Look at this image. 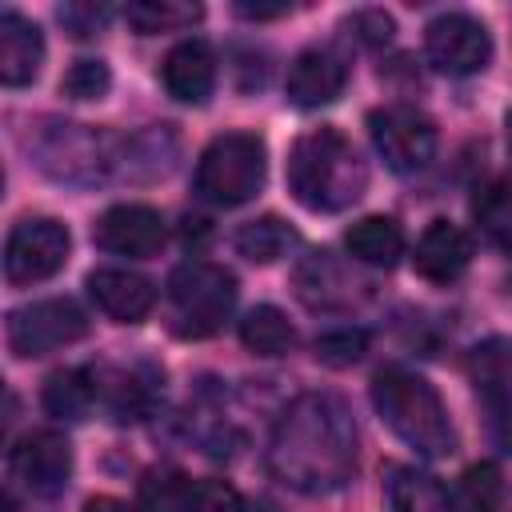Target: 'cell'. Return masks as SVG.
<instances>
[{
  "instance_id": "1",
  "label": "cell",
  "mask_w": 512,
  "mask_h": 512,
  "mask_svg": "<svg viewBox=\"0 0 512 512\" xmlns=\"http://www.w3.org/2000/svg\"><path fill=\"white\" fill-rule=\"evenodd\" d=\"M268 468L296 492H332L356 472V424L328 392L300 396L276 424Z\"/></svg>"
},
{
  "instance_id": "2",
  "label": "cell",
  "mask_w": 512,
  "mask_h": 512,
  "mask_svg": "<svg viewBox=\"0 0 512 512\" xmlns=\"http://www.w3.org/2000/svg\"><path fill=\"white\" fill-rule=\"evenodd\" d=\"M368 188V164L340 128H312L288 152V192L308 212H340Z\"/></svg>"
},
{
  "instance_id": "3",
  "label": "cell",
  "mask_w": 512,
  "mask_h": 512,
  "mask_svg": "<svg viewBox=\"0 0 512 512\" xmlns=\"http://www.w3.org/2000/svg\"><path fill=\"white\" fill-rule=\"evenodd\" d=\"M372 404L380 420L420 456L440 460L456 452V428L448 420V408L424 376L408 368H380L372 380Z\"/></svg>"
},
{
  "instance_id": "4",
  "label": "cell",
  "mask_w": 512,
  "mask_h": 512,
  "mask_svg": "<svg viewBox=\"0 0 512 512\" xmlns=\"http://www.w3.org/2000/svg\"><path fill=\"white\" fill-rule=\"evenodd\" d=\"M264 176H268L264 140L252 132H224L200 152L192 184H196L200 200L236 208L264 188Z\"/></svg>"
},
{
  "instance_id": "5",
  "label": "cell",
  "mask_w": 512,
  "mask_h": 512,
  "mask_svg": "<svg viewBox=\"0 0 512 512\" xmlns=\"http://www.w3.org/2000/svg\"><path fill=\"white\" fill-rule=\"evenodd\" d=\"M168 300L176 308L180 336H212L236 304V276L208 260H188L168 276Z\"/></svg>"
},
{
  "instance_id": "6",
  "label": "cell",
  "mask_w": 512,
  "mask_h": 512,
  "mask_svg": "<svg viewBox=\"0 0 512 512\" xmlns=\"http://www.w3.org/2000/svg\"><path fill=\"white\" fill-rule=\"evenodd\" d=\"M32 160L68 184H92L112 168V140L88 124H48L28 136Z\"/></svg>"
},
{
  "instance_id": "7",
  "label": "cell",
  "mask_w": 512,
  "mask_h": 512,
  "mask_svg": "<svg viewBox=\"0 0 512 512\" xmlns=\"http://www.w3.org/2000/svg\"><path fill=\"white\" fill-rule=\"evenodd\" d=\"M368 132L380 160L400 176L428 168L436 156V124L408 104H384L368 112Z\"/></svg>"
},
{
  "instance_id": "8",
  "label": "cell",
  "mask_w": 512,
  "mask_h": 512,
  "mask_svg": "<svg viewBox=\"0 0 512 512\" xmlns=\"http://www.w3.org/2000/svg\"><path fill=\"white\" fill-rule=\"evenodd\" d=\"M68 252H72V236L60 220H52V216L20 220L4 244V276L16 288L40 284L68 264Z\"/></svg>"
},
{
  "instance_id": "9",
  "label": "cell",
  "mask_w": 512,
  "mask_h": 512,
  "mask_svg": "<svg viewBox=\"0 0 512 512\" xmlns=\"http://www.w3.org/2000/svg\"><path fill=\"white\" fill-rule=\"evenodd\" d=\"M80 336H88V316L68 296L36 300V304H24L8 316V348L24 360L48 356L64 344H76Z\"/></svg>"
},
{
  "instance_id": "10",
  "label": "cell",
  "mask_w": 512,
  "mask_h": 512,
  "mask_svg": "<svg viewBox=\"0 0 512 512\" xmlns=\"http://www.w3.org/2000/svg\"><path fill=\"white\" fill-rule=\"evenodd\" d=\"M424 56L444 76H476L492 60V36L476 16L444 12L424 28Z\"/></svg>"
},
{
  "instance_id": "11",
  "label": "cell",
  "mask_w": 512,
  "mask_h": 512,
  "mask_svg": "<svg viewBox=\"0 0 512 512\" xmlns=\"http://www.w3.org/2000/svg\"><path fill=\"white\" fill-rule=\"evenodd\" d=\"M68 476H72V444L60 432H52V428L24 432L8 448V480L20 484L32 496L64 492Z\"/></svg>"
},
{
  "instance_id": "12",
  "label": "cell",
  "mask_w": 512,
  "mask_h": 512,
  "mask_svg": "<svg viewBox=\"0 0 512 512\" xmlns=\"http://www.w3.org/2000/svg\"><path fill=\"white\" fill-rule=\"evenodd\" d=\"M92 240L112 256H156L168 240V228L164 216L148 204H112L92 224Z\"/></svg>"
},
{
  "instance_id": "13",
  "label": "cell",
  "mask_w": 512,
  "mask_h": 512,
  "mask_svg": "<svg viewBox=\"0 0 512 512\" xmlns=\"http://www.w3.org/2000/svg\"><path fill=\"white\" fill-rule=\"evenodd\" d=\"M348 84V64L344 56H336L332 48H304L292 64H288V104L296 108H320L332 104Z\"/></svg>"
},
{
  "instance_id": "14",
  "label": "cell",
  "mask_w": 512,
  "mask_h": 512,
  "mask_svg": "<svg viewBox=\"0 0 512 512\" xmlns=\"http://www.w3.org/2000/svg\"><path fill=\"white\" fill-rule=\"evenodd\" d=\"M88 296L116 324H140L156 304L152 280H144L140 272H128V268H96V272H88Z\"/></svg>"
},
{
  "instance_id": "15",
  "label": "cell",
  "mask_w": 512,
  "mask_h": 512,
  "mask_svg": "<svg viewBox=\"0 0 512 512\" xmlns=\"http://www.w3.org/2000/svg\"><path fill=\"white\" fill-rule=\"evenodd\" d=\"M412 264L424 280L432 284H448L456 280L468 264H472V240L460 224L452 220H432L420 240H416V252H412Z\"/></svg>"
},
{
  "instance_id": "16",
  "label": "cell",
  "mask_w": 512,
  "mask_h": 512,
  "mask_svg": "<svg viewBox=\"0 0 512 512\" xmlns=\"http://www.w3.org/2000/svg\"><path fill=\"white\" fill-rule=\"evenodd\" d=\"M160 80L168 88L172 100L180 104H204L216 88V56L204 40H184L176 44L164 64H160Z\"/></svg>"
},
{
  "instance_id": "17",
  "label": "cell",
  "mask_w": 512,
  "mask_h": 512,
  "mask_svg": "<svg viewBox=\"0 0 512 512\" xmlns=\"http://www.w3.org/2000/svg\"><path fill=\"white\" fill-rule=\"evenodd\" d=\"M44 64V36L20 12H0V80L4 88H24L40 76Z\"/></svg>"
},
{
  "instance_id": "18",
  "label": "cell",
  "mask_w": 512,
  "mask_h": 512,
  "mask_svg": "<svg viewBox=\"0 0 512 512\" xmlns=\"http://www.w3.org/2000/svg\"><path fill=\"white\" fill-rule=\"evenodd\" d=\"M348 252L368 268H392L404 256V232L392 216H364L344 232Z\"/></svg>"
},
{
  "instance_id": "19",
  "label": "cell",
  "mask_w": 512,
  "mask_h": 512,
  "mask_svg": "<svg viewBox=\"0 0 512 512\" xmlns=\"http://www.w3.org/2000/svg\"><path fill=\"white\" fill-rule=\"evenodd\" d=\"M96 396H100V384H96L92 372H84V368H60V372H52L44 380L40 404L56 420H84L92 412Z\"/></svg>"
},
{
  "instance_id": "20",
  "label": "cell",
  "mask_w": 512,
  "mask_h": 512,
  "mask_svg": "<svg viewBox=\"0 0 512 512\" xmlns=\"http://www.w3.org/2000/svg\"><path fill=\"white\" fill-rule=\"evenodd\" d=\"M240 340L256 356H284L296 344V328H292V320L276 304H256L240 320Z\"/></svg>"
},
{
  "instance_id": "21",
  "label": "cell",
  "mask_w": 512,
  "mask_h": 512,
  "mask_svg": "<svg viewBox=\"0 0 512 512\" xmlns=\"http://www.w3.org/2000/svg\"><path fill=\"white\" fill-rule=\"evenodd\" d=\"M504 480L496 464H472L448 492V512H500Z\"/></svg>"
},
{
  "instance_id": "22",
  "label": "cell",
  "mask_w": 512,
  "mask_h": 512,
  "mask_svg": "<svg viewBox=\"0 0 512 512\" xmlns=\"http://www.w3.org/2000/svg\"><path fill=\"white\" fill-rule=\"evenodd\" d=\"M296 244V228L284 224L280 216H260V220H248L240 232H236V252L252 264H276L280 256H288V248Z\"/></svg>"
},
{
  "instance_id": "23",
  "label": "cell",
  "mask_w": 512,
  "mask_h": 512,
  "mask_svg": "<svg viewBox=\"0 0 512 512\" xmlns=\"http://www.w3.org/2000/svg\"><path fill=\"white\" fill-rule=\"evenodd\" d=\"M140 512H200V480L156 472L140 484Z\"/></svg>"
},
{
  "instance_id": "24",
  "label": "cell",
  "mask_w": 512,
  "mask_h": 512,
  "mask_svg": "<svg viewBox=\"0 0 512 512\" xmlns=\"http://www.w3.org/2000/svg\"><path fill=\"white\" fill-rule=\"evenodd\" d=\"M388 504L392 512H448V492L416 468H396L388 480Z\"/></svg>"
},
{
  "instance_id": "25",
  "label": "cell",
  "mask_w": 512,
  "mask_h": 512,
  "mask_svg": "<svg viewBox=\"0 0 512 512\" xmlns=\"http://www.w3.org/2000/svg\"><path fill=\"white\" fill-rule=\"evenodd\" d=\"M204 16L200 4H176V0H136L124 8V20L140 32V36H156V32H176L188 28Z\"/></svg>"
},
{
  "instance_id": "26",
  "label": "cell",
  "mask_w": 512,
  "mask_h": 512,
  "mask_svg": "<svg viewBox=\"0 0 512 512\" xmlns=\"http://www.w3.org/2000/svg\"><path fill=\"white\" fill-rule=\"evenodd\" d=\"M472 216L492 240H512V188L504 180L484 184L472 200Z\"/></svg>"
},
{
  "instance_id": "27",
  "label": "cell",
  "mask_w": 512,
  "mask_h": 512,
  "mask_svg": "<svg viewBox=\"0 0 512 512\" xmlns=\"http://www.w3.org/2000/svg\"><path fill=\"white\" fill-rule=\"evenodd\" d=\"M364 352H368V332L364 328H332V332L316 336V344H312V356L328 368H348Z\"/></svg>"
},
{
  "instance_id": "28",
  "label": "cell",
  "mask_w": 512,
  "mask_h": 512,
  "mask_svg": "<svg viewBox=\"0 0 512 512\" xmlns=\"http://www.w3.org/2000/svg\"><path fill=\"white\" fill-rule=\"evenodd\" d=\"M108 88H112V72L104 60H76L60 80V92L68 100H100L108 96Z\"/></svg>"
},
{
  "instance_id": "29",
  "label": "cell",
  "mask_w": 512,
  "mask_h": 512,
  "mask_svg": "<svg viewBox=\"0 0 512 512\" xmlns=\"http://www.w3.org/2000/svg\"><path fill=\"white\" fill-rule=\"evenodd\" d=\"M60 24L72 32V36H96L104 24H108V16H112V8L108 4H92V0H72V4H60Z\"/></svg>"
},
{
  "instance_id": "30",
  "label": "cell",
  "mask_w": 512,
  "mask_h": 512,
  "mask_svg": "<svg viewBox=\"0 0 512 512\" xmlns=\"http://www.w3.org/2000/svg\"><path fill=\"white\" fill-rule=\"evenodd\" d=\"M344 24H348V32H352L360 44H368V48L388 44L392 32H396V24H392V16H388L384 8H360V12H352Z\"/></svg>"
},
{
  "instance_id": "31",
  "label": "cell",
  "mask_w": 512,
  "mask_h": 512,
  "mask_svg": "<svg viewBox=\"0 0 512 512\" xmlns=\"http://www.w3.org/2000/svg\"><path fill=\"white\" fill-rule=\"evenodd\" d=\"M200 512H240V492L228 480H200Z\"/></svg>"
},
{
  "instance_id": "32",
  "label": "cell",
  "mask_w": 512,
  "mask_h": 512,
  "mask_svg": "<svg viewBox=\"0 0 512 512\" xmlns=\"http://www.w3.org/2000/svg\"><path fill=\"white\" fill-rule=\"evenodd\" d=\"M236 16H244V20H276V16H288V4H252V0H240L236 4Z\"/></svg>"
},
{
  "instance_id": "33",
  "label": "cell",
  "mask_w": 512,
  "mask_h": 512,
  "mask_svg": "<svg viewBox=\"0 0 512 512\" xmlns=\"http://www.w3.org/2000/svg\"><path fill=\"white\" fill-rule=\"evenodd\" d=\"M84 512H132V508L124 500H116V496H96V500L84 504Z\"/></svg>"
},
{
  "instance_id": "34",
  "label": "cell",
  "mask_w": 512,
  "mask_h": 512,
  "mask_svg": "<svg viewBox=\"0 0 512 512\" xmlns=\"http://www.w3.org/2000/svg\"><path fill=\"white\" fill-rule=\"evenodd\" d=\"M504 124H508V152H512V112H508V120H504Z\"/></svg>"
}]
</instances>
